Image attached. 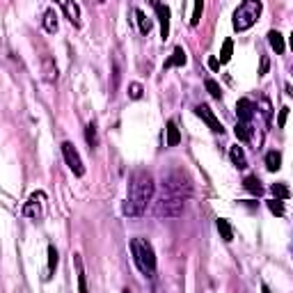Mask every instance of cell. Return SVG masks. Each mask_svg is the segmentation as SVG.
Instances as JSON below:
<instances>
[{"label":"cell","instance_id":"cell-29","mask_svg":"<svg viewBox=\"0 0 293 293\" xmlns=\"http://www.w3.org/2000/svg\"><path fill=\"white\" fill-rule=\"evenodd\" d=\"M202 12H204V2H202V0H197L195 7H192V16H190V26H192V28H195L197 23H200Z\"/></svg>","mask_w":293,"mask_h":293},{"label":"cell","instance_id":"cell-8","mask_svg":"<svg viewBox=\"0 0 293 293\" xmlns=\"http://www.w3.org/2000/svg\"><path fill=\"white\" fill-rule=\"evenodd\" d=\"M195 112H197V117H202V120L206 122V124H208V128H211L213 133H220V136L224 133L222 124H220V120H218L216 114H213V110L208 108V106H204V104H202V106H197V108H195Z\"/></svg>","mask_w":293,"mask_h":293},{"label":"cell","instance_id":"cell-25","mask_svg":"<svg viewBox=\"0 0 293 293\" xmlns=\"http://www.w3.org/2000/svg\"><path fill=\"white\" fill-rule=\"evenodd\" d=\"M85 140H87V144H90V149H92V146H96V144H98L96 126H94L92 122H90V124H87V128H85Z\"/></svg>","mask_w":293,"mask_h":293},{"label":"cell","instance_id":"cell-15","mask_svg":"<svg viewBox=\"0 0 293 293\" xmlns=\"http://www.w3.org/2000/svg\"><path fill=\"white\" fill-rule=\"evenodd\" d=\"M44 78H46V80L48 82H55L58 80V66H55V62H53V58H50V55H46V58H44Z\"/></svg>","mask_w":293,"mask_h":293},{"label":"cell","instance_id":"cell-26","mask_svg":"<svg viewBox=\"0 0 293 293\" xmlns=\"http://www.w3.org/2000/svg\"><path fill=\"white\" fill-rule=\"evenodd\" d=\"M270 192H272V197H275V200H286V197L291 195V190H288L284 184H272L270 186Z\"/></svg>","mask_w":293,"mask_h":293},{"label":"cell","instance_id":"cell-21","mask_svg":"<svg viewBox=\"0 0 293 293\" xmlns=\"http://www.w3.org/2000/svg\"><path fill=\"white\" fill-rule=\"evenodd\" d=\"M74 261H76V270H78V288H80V293H87L85 268H82V259H80V254H74Z\"/></svg>","mask_w":293,"mask_h":293},{"label":"cell","instance_id":"cell-19","mask_svg":"<svg viewBox=\"0 0 293 293\" xmlns=\"http://www.w3.org/2000/svg\"><path fill=\"white\" fill-rule=\"evenodd\" d=\"M136 16H138V26H140V32H142V34H149V32H152V28H154L152 18L146 16L142 10H136Z\"/></svg>","mask_w":293,"mask_h":293},{"label":"cell","instance_id":"cell-16","mask_svg":"<svg viewBox=\"0 0 293 293\" xmlns=\"http://www.w3.org/2000/svg\"><path fill=\"white\" fill-rule=\"evenodd\" d=\"M268 44H270V48L275 50L277 55H282L284 50H286V46H284V37L277 32V30H270V32H268Z\"/></svg>","mask_w":293,"mask_h":293},{"label":"cell","instance_id":"cell-10","mask_svg":"<svg viewBox=\"0 0 293 293\" xmlns=\"http://www.w3.org/2000/svg\"><path fill=\"white\" fill-rule=\"evenodd\" d=\"M236 114H238V122L250 124V120L254 117V104H252L250 98H238V104H236Z\"/></svg>","mask_w":293,"mask_h":293},{"label":"cell","instance_id":"cell-5","mask_svg":"<svg viewBox=\"0 0 293 293\" xmlns=\"http://www.w3.org/2000/svg\"><path fill=\"white\" fill-rule=\"evenodd\" d=\"M163 188L165 190H172V192L186 197V200H188L190 192H192V184H190V179L186 176L184 172H179V170H174V172L165 174V176H163Z\"/></svg>","mask_w":293,"mask_h":293},{"label":"cell","instance_id":"cell-36","mask_svg":"<svg viewBox=\"0 0 293 293\" xmlns=\"http://www.w3.org/2000/svg\"><path fill=\"white\" fill-rule=\"evenodd\" d=\"M261 291H264V293H270V288H268L266 284H264V286H261Z\"/></svg>","mask_w":293,"mask_h":293},{"label":"cell","instance_id":"cell-13","mask_svg":"<svg viewBox=\"0 0 293 293\" xmlns=\"http://www.w3.org/2000/svg\"><path fill=\"white\" fill-rule=\"evenodd\" d=\"M62 10H64L66 18H69L74 26H80V7L76 2H62Z\"/></svg>","mask_w":293,"mask_h":293},{"label":"cell","instance_id":"cell-1","mask_svg":"<svg viewBox=\"0 0 293 293\" xmlns=\"http://www.w3.org/2000/svg\"><path fill=\"white\" fill-rule=\"evenodd\" d=\"M154 192H156V184H154V176L146 170H138V172L130 174L128 181V197L124 202V216L128 218H138L146 211L149 202L154 200Z\"/></svg>","mask_w":293,"mask_h":293},{"label":"cell","instance_id":"cell-9","mask_svg":"<svg viewBox=\"0 0 293 293\" xmlns=\"http://www.w3.org/2000/svg\"><path fill=\"white\" fill-rule=\"evenodd\" d=\"M154 10L158 14V21H160V37L168 39L170 37V7L163 2H154Z\"/></svg>","mask_w":293,"mask_h":293},{"label":"cell","instance_id":"cell-30","mask_svg":"<svg viewBox=\"0 0 293 293\" xmlns=\"http://www.w3.org/2000/svg\"><path fill=\"white\" fill-rule=\"evenodd\" d=\"M268 208H270V213H275L277 218H282V216H284V204H282V200H275V197H272V200L268 202Z\"/></svg>","mask_w":293,"mask_h":293},{"label":"cell","instance_id":"cell-11","mask_svg":"<svg viewBox=\"0 0 293 293\" xmlns=\"http://www.w3.org/2000/svg\"><path fill=\"white\" fill-rule=\"evenodd\" d=\"M186 62H188V58H186V50L181 48V46H176V48H174V53L170 55V60L165 62V69H172V66H184Z\"/></svg>","mask_w":293,"mask_h":293},{"label":"cell","instance_id":"cell-37","mask_svg":"<svg viewBox=\"0 0 293 293\" xmlns=\"http://www.w3.org/2000/svg\"><path fill=\"white\" fill-rule=\"evenodd\" d=\"M288 44H291V48H293V32H291V37H288Z\"/></svg>","mask_w":293,"mask_h":293},{"label":"cell","instance_id":"cell-33","mask_svg":"<svg viewBox=\"0 0 293 293\" xmlns=\"http://www.w3.org/2000/svg\"><path fill=\"white\" fill-rule=\"evenodd\" d=\"M268 66H270V62H268V58L264 55V58H261V69H259V76H266V74H268Z\"/></svg>","mask_w":293,"mask_h":293},{"label":"cell","instance_id":"cell-35","mask_svg":"<svg viewBox=\"0 0 293 293\" xmlns=\"http://www.w3.org/2000/svg\"><path fill=\"white\" fill-rule=\"evenodd\" d=\"M286 94H288V96H293V87L291 85H286Z\"/></svg>","mask_w":293,"mask_h":293},{"label":"cell","instance_id":"cell-17","mask_svg":"<svg viewBox=\"0 0 293 293\" xmlns=\"http://www.w3.org/2000/svg\"><path fill=\"white\" fill-rule=\"evenodd\" d=\"M168 146H176L181 142V133H179V128H176V122H172L170 120L168 122Z\"/></svg>","mask_w":293,"mask_h":293},{"label":"cell","instance_id":"cell-12","mask_svg":"<svg viewBox=\"0 0 293 293\" xmlns=\"http://www.w3.org/2000/svg\"><path fill=\"white\" fill-rule=\"evenodd\" d=\"M229 158H232V163L236 165L238 170H243V168H248V158H245V152H243V146H232L229 149Z\"/></svg>","mask_w":293,"mask_h":293},{"label":"cell","instance_id":"cell-27","mask_svg":"<svg viewBox=\"0 0 293 293\" xmlns=\"http://www.w3.org/2000/svg\"><path fill=\"white\" fill-rule=\"evenodd\" d=\"M58 261H60V254H58V250H55V245H48V272H55Z\"/></svg>","mask_w":293,"mask_h":293},{"label":"cell","instance_id":"cell-7","mask_svg":"<svg viewBox=\"0 0 293 293\" xmlns=\"http://www.w3.org/2000/svg\"><path fill=\"white\" fill-rule=\"evenodd\" d=\"M44 200H46V192H42V190L32 192V195H30V200L26 202V206H23V216H26V218H39Z\"/></svg>","mask_w":293,"mask_h":293},{"label":"cell","instance_id":"cell-2","mask_svg":"<svg viewBox=\"0 0 293 293\" xmlns=\"http://www.w3.org/2000/svg\"><path fill=\"white\" fill-rule=\"evenodd\" d=\"M130 252H133V261H136L138 270L146 277H154L156 272V254L149 240L144 238H133L130 240Z\"/></svg>","mask_w":293,"mask_h":293},{"label":"cell","instance_id":"cell-22","mask_svg":"<svg viewBox=\"0 0 293 293\" xmlns=\"http://www.w3.org/2000/svg\"><path fill=\"white\" fill-rule=\"evenodd\" d=\"M243 186H245V190H250L252 195H256V197L264 192V186H261V181L256 179V176H248V179L243 181Z\"/></svg>","mask_w":293,"mask_h":293},{"label":"cell","instance_id":"cell-20","mask_svg":"<svg viewBox=\"0 0 293 293\" xmlns=\"http://www.w3.org/2000/svg\"><path fill=\"white\" fill-rule=\"evenodd\" d=\"M266 168L270 172H277V170L282 168V154L280 152H268L266 154Z\"/></svg>","mask_w":293,"mask_h":293},{"label":"cell","instance_id":"cell-28","mask_svg":"<svg viewBox=\"0 0 293 293\" xmlns=\"http://www.w3.org/2000/svg\"><path fill=\"white\" fill-rule=\"evenodd\" d=\"M204 85H206L208 94H211L213 98H222V90H220V85H218L213 78H206V82H204Z\"/></svg>","mask_w":293,"mask_h":293},{"label":"cell","instance_id":"cell-34","mask_svg":"<svg viewBox=\"0 0 293 293\" xmlns=\"http://www.w3.org/2000/svg\"><path fill=\"white\" fill-rule=\"evenodd\" d=\"M208 69L218 71V69H220V60H218V58H208Z\"/></svg>","mask_w":293,"mask_h":293},{"label":"cell","instance_id":"cell-3","mask_svg":"<svg viewBox=\"0 0 293 293\" xmlns=\"http://www.w3.org/2000/svg\"><path fill=\"white\" fill-rule=\"evenodd\" d=\"M261 10H264V5L259 0H245V2H240L236 7V12H234V30L243 32V30L252 28L256 23V18H259Z\"/></svg>","mask_w":293,"mask_h":293},{"label":"cell","instance_id":"cell-6","mask_svg":"<svg viewBox=\"0 0 293 293\" xmlns=\"http://www.w3.org/2000/svg\"><path fill=\"white\" fill-rule=\"evenodd\" d=\"M62 154H64V160H66L71 172L76 174V176H82V174H85V165H82L80 156H78L76 146L71 144V142H62Z\"/></svg>","mask_w":293,"mask_h":293},{"label":"cell","instance_id":"cell-18","mask_svg":"<svg viewBox=\"0 0 293 293\" xmlns=\"http://www.w3.org/2000/svg\"><path fill=\"white\" fill-rule=\"evenodd\" d=\"M216 227H218V232H220V236H222V240L232 243V240H234V232H232V224H229L224 218H218Z\"/></svg>","mask_w":293,"mask_h":293},{"label":"cell","instance_id":"cell-14","mask_svg":"<svg viewBox=\"0 0 293 293\" xmlns=\"http://www.w3.org/2000/svg\"><path fill=\"white\" fill-rule=\"evenodd\" d=\"M42 26H44V30H46V32H58V14H55V10H46V12H44Z\"/></svg>","mask_w":293,"mask_h":293},{"label":"cell","instance_id":"cell-24","mask_svg":"<svg viewBox=\"0 0 293 293\" xmlns=\"http://www.w3.org/2000/svg\"><path fill=\"white\" fill-rule=\"evenodd\" d=\"M232 53H234V42L232 39H224V44H222V50H220V64H227L229 60H232Z\"/></svg>","mask_w":293,"mask_h":293},{"label":"cell","instance_id":"cell-23","mask_svg":"<svg viewBox=\"0 0 293 293\" xmlns=\"http://www.w3.org/2000/svg\"><path fill=\"white\" fill-rule=\"evenodd\" d=\"M234 133H236V138H238L240 142H248V140L252 138V128H250V124H243V122H238V124H236Z\"/></svg>","mask_w":293,"mask_h":293},{"label":"cell","instance_id":"cell-32","mask_svg":"<svg viewBox=\"0 0 293 293\" xmlns=\"http://www.w3.org/2000/svg\"><path fill=\"white\" fill-rule=\"evenodd\" d=\"M286 117H288V108L284 106V108H280V117H277V126H280V128H284V124H286Z\"/></svg>","mask_w":293,"mask_h":293},{"label":"cell","instance_id":"cell-4","mask_svg":"<svg viewBox=\"0 0 293 293\" xmlns=\"http://www.w3.org/2000/svg\"><path fill=\"white\" fill-rule=\"evenodd\" d=\"M184 206H186V197L165 188L160 190V195L156 200V213L160 218H179L184 213Z\"/></svg>","mask_w":293,"mask_h":293},{"label":"cell","instance_id":"cell-31","mask_svg":"<svg viewBox=\"0 0 293 293\" xmlns=\"http://www.w3.org/2000/svg\"><path fill=\"white\" fill-rule=\"evenodd\" d=\"M142 92H144V90H142L140 82H133V85L128 87V96L130 98H142Z\"/></svg>","mask_w":293,"mask_h":293}]
</instances>
